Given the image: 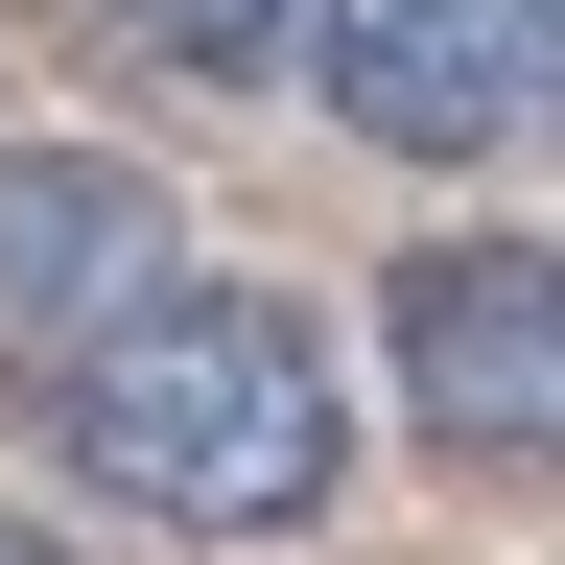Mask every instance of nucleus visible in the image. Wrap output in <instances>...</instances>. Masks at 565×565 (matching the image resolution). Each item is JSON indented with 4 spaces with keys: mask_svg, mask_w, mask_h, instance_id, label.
<instances>
[{
    "mask_svg": "<svg viewBox=\"0 0 565 565\" xmlns=\"http://www.w3.org/2000/svg\"><path fill=\"white\" fill-rule=\"evenodd\" d=\"M47 448L118 494V519H189V542H259L353 471V401H330V330L282 282H141L47 353Z\"/></svg>",
    "mask_w": 565,
    "mask_h": 565,
    "instance_id": "f257e3e1",
    "label": "nucleus"
},
{
    "mask_svg": "<svg viewBox=\"0 0 565 565\" xmlns=\"http://www.w3.org/2000/svg\"><path fill=\"white\" fill-rule=\"evenodd\" d=\"M330 71L353 141H401V166H471V141L542 118V0H282Z\"/></svg>",
    "mask_w": 565,
    "mask_h": 565,
    "instance_id": "f03ea898",
    "label": "nucleus"
},
{
    "mask_svg": "<svg viewBox=\"0 0 565 565\" xmlns=\"http://www.w3.org/2000/svg\"><path fill=\"white\" fill-rule=\"evenodd\" d=\"M377 307H401V401H424V448L542 471V424H565V307H542V236H448V259H401Z\"/></svg>",
    "mask_w": 565,
    "mask_h": 565,
    "instance_id": "7ed1b4c3",
    "label": "nucleus"
},
{
    "mask_svg": "<svg viewBox=\"0 0 565 565\" xmlns=\"http://www.w3.org/2000/svg\"><path fill=\"white\" fill-rule=\"evenodd\" d=\"M166 282V189L118 141H0V330H95Z\"/></svg>",
    "mask_w": 565,
    "mask_h": 565,
    "instance_id": "20e7f679",
    "label": "nucleus"
},
{
    "mask_svg": "<svg viewBox=\"0 0 565 565\" xmlns=\"http://www.w3.org/2000/svg\"><path fill=\"white\" fill-rule=\"evenodd\" d=\"M118 47H166V71H282V0H95Z\"/></svg>",
    "mask_w": 565,
    "mask_h": 565,
    "instance_id": "39448f33",
    "label": "nucleus"
},
{
    "mask_svg": "<svg viewBox=\"0 0 565 565\" xmlns=\"http://www.w3.org/2000/svg\"><path fill=\"white\" fill-rule=\"evenodd\" d=\"M0 565H47V542H24V519H0Z\"/></svg>",
    "mask_w": 565,
    "mask_h": 565,
    "instance_id": "423d86ee",
    "label": "nucleus"
}]
</instances>
